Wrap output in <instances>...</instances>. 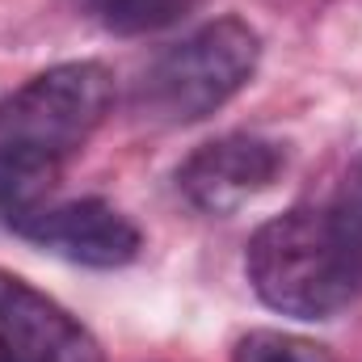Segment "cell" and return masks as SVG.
<instances>
[{"instance_id": "obj_1", "label": "cell", "mask_w": 362, "mask_h": 362, "mask_svg": "<svg viewBox=\"0 0 362 362\" xmlns=\"http://www.w3.org/2000/svg\"><path fill=\"white\" fill-rule=\"evenodd\" d=\"M257 299L295 320H329L362 299V156L325 202L291 206L249 240Z\"/></svg>"}, {"instance_id": "obj_2", "label": "cell", "mask_w": 362, "mask_h": 362, "mask_svg": "<svg viewBox=\"0 0 362 362\" xmlns=\"http://www.w3.org/2000/svg\"><path fill=\"white\" fill-rule=\"evenodd\" d=\"M262 64V34L245 17H215L165 47L135 81V114L152 127H189L223 110Z\"/></svg>"}, {"instance_id": "obj_3", "label": "cell", "mask_w": 362, "mask_h": 362, "mask_svg": "<svg viewBox=\"0 0 362 362\" xmlns=\"http://www.w3.org/2000/svg\"><path fill=\"white\" fill-rule=\"evenodd\" d=\"M114 105V72L76 59L38 72L0 105V152L34 169L59 173Z\"/></svg>"}, {"instance_id": "obj_4", "label": "cell", "mask_w": 362, "mask_h": 362, "mask_svg": "<svg viewBox=\"0 0 362 362\" xmlns=\"http://www.w3.org/2000/svg\"><path fill=\"white\" fill-rule=\"evenodd\" d=\"M286 144L253 131H232L198 144L177 165L181 198L202 215H232L245 202L262 198L286 173Z\"/></svg>"}, {"instance_id": "obj_5", "label": "cell", "mask_w": 362, "mask_h": 362, "mask_svg": "<svg viewBox=\"0 0 362 362\" xmlns=\"http://www.w3.org/2000/svg\"><path fill=\"white\" fill-rule=\"evenodd\" d=\"M13 232L34 240L38 249H51L55 257H68V262L93 266V270H122L144 249L139 228L118 206H110L101 198L42 202Z\"/></svg>"}, {"instance_id": "obj_6", "label": "cell", "mask_w": 362, "mask_h": 362, "mask_svg": "<svg viewBox=\"0 0 362 362\" xmlns=\"http://www.w3.org/2000/svg\"><path fill=\"white\" fill-rule=\"evenodd\" d=\"M0 350L13 362H105L101 341L34 282L0 270Z\"/></svg>"}, {"instance_id": "obj_7", "label": "cell", "mask_w": 362, "mask_h": 362, "mask_svg": "<svg viewBox=\"0 0 362 362\" xmlns=\"http://www.w3.org/2000/svg\"><path fill=\"white\" fill-rule=\"evenodd\" d=\"M194 4L198 0H72V8L85 21L101 25L105 34H122V38L169 30Z\"/></svg>"}, {"instance_id": "obj_8", "label": "cell", "mask_w": 362, "mask_h": 362, "mask_svg": "<svg viewBox=\"0 0 362 362\" xmlns=\"http://www.w3.org/2000/svg\"><path fill=\"white\" fill-rule=\"evenodd\" d=\"M232 362H333V354L308 337H295V333L253 329L236 341Z\"/></svg>"}, {"instance_id": "obj_9", "label": "cell", "mask_w": 362, "mask_h": 362, "mask_svg": "<svg viewBox=\"0 0 362 362\" xmlns=\"http://www.w3.org/2000/svg\"><path fill=\"white\" fill-rule=\"evenodd\" d=\"M0 362H13V358H8V354H4V350H0Z\"/></svg>"}]
</instances>
